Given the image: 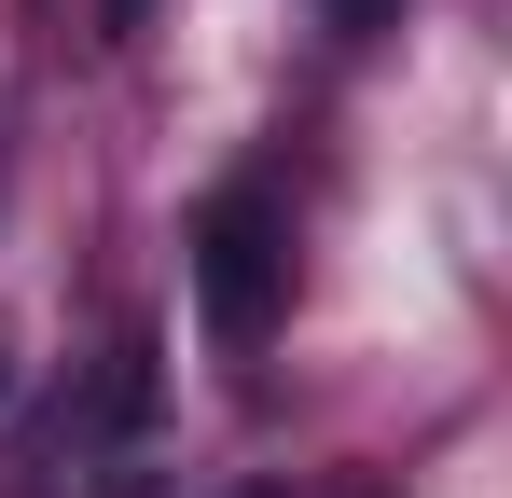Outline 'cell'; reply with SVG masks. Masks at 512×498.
I'll list each match as a JSON object with an SVG mask.
<instances>
[{
	"label": "cell",
	"instance_id": "3",
	"mask_svg": "<svg viewBox=\"0 0 512 498\" xmlns=\"http://www.w3.org/2000/svg\"><path fill=\"white\" fill-rule=\"evenodd\" d=\"M388 14H402V0H333V28H346V42H374Z\"/></svg>",
	"mask_w": 512,
	"mask_h": 498
},
{
	"label": "cell",
	"instance_id": "2",
	"mask_svg": "<svg viewBox=\"0 0 512 498\" xmlns=\"http://www.w3.org/2000/svg\"><path fill=\"white\" fill-rule=\"evenodd\" d=\"M139 415H153V332H125V346H111V374H97V429H111V443H125Z\"/></svg>",
	"mask_w": 512,
	"mask_h": 498
},
{
	"label": "cell",
	"instance_id": "4",
	"mask_svg": "<svg viewBox=\"0 0 512 498\" xmlns=\"http://www.w3.org/2000/svg\"><path fill=\"white\" fill-rule=\"evenodd\" d=\"M0 388H14V346H0Z\"/></svg>",
	"mask_w": 512,
	"mask_h": 498
},
{
	"label": "cell",
	"instance_id": "5",
	"mask_svg": "<svg viewBox=\"0 0 512 498\" xmlns=\"http://www.w3.org/2000/svg\"><path fill=\"white\" fill-rule=\"evenodd\" d=\"M111 14H139V0H111Z\"/></svg>",
	"mask_w": 512,
	"mask_h": 498
},
{
	"label": "cell",
	"instance_id": "1",
	"mask_svg": "<svg viewBox=\"0 0 512 498\" xmlns=\"http://www.w3.org/2000/svg\"><path fill=\"white\" fill-rule=\"evenodd\" d=\"M194 305L222 346H263L277 305H291V222H277V194H208V222H194Z\"/></svg>",
	"mask_w": 512,
	"mask_h": 498
}]
</instances>
